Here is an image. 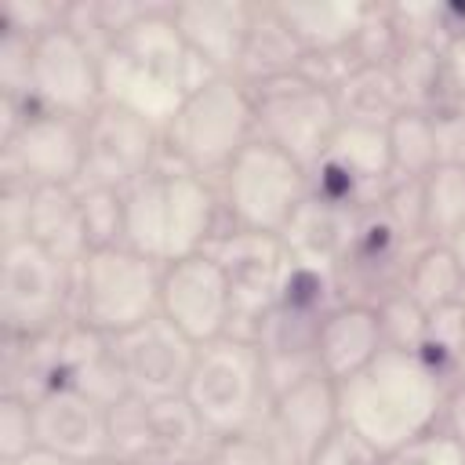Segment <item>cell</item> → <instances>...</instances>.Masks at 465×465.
<instances>
[{
    "mask_svg": "<svg viewBox=\"0 0 465 465\" xmlns=\"http://www.w3.org/2000/svg\"><path fill=\"white\" fill-rule=\"evenodd\" d=\"M461 450H465V385H450L447 389V400H443V414H440V425Z\"/></svg>",
    "mask_w": 465,
    "mask_h": 465,
    "instance_id": "7bdbcfd3",
    "label": "cell"
},
{
    "mask_svg": "<svg viewBox=\"0 0 465 465\" xmlns=\"http://www.w3.org/2000/svg\"><path fill=\"white\" fill-rule=\"evenodd\" d=\"M334 102L341 124H367V127H389L407 109L396 73L389 65H367V62H356L334 84Z\"/></svg>",
    "mask_w": 465,
    "mask_h": 465,
    "instance_id": "d4e9b609",
    "label": "cell"
},
{
    "mask_svg": "<svg viewBox=\"0 0 465 465\" xmlns=\"http://www.w3.org/2000/svg\"><path fill=\"white\" fill-rule=\"evenodd\" d=\"M458 381L465 385V345H461V363H458ZM458 381H454V385H458Z\"/></svg>",
    "mask_w": 465,
    "mask_h": 465,
    "instance_id": "c3c4849f",
    "label": "cell"
},
{
    "mask_svg": "<svg viewBox=\"0 0 465 465\" xmlns=\"http://www.w3.org/2000/svg\"><path fill=\"white\" fill-rule=\"evenodd\" d=\"M36 414V447L87 465L109 454V403L80 392V389H51L33 400Z\"/></svg>",
    "mask_w": 465,
    "mask_h": 465,
    "instance_id": "ffe728a7",
    "label": "cell"
},
{
    "mask_svg": "<svg viewBox=\"0 0 465 465\" xmlns=\"http://www.w3.org/2000/svg\"><path fill=\"white\" fill-rule=\"evenodd\" d=\"M65 265H80L91 251L76 185H40L29 200V236Z\"/></svg>",
    "mask_w": 465,
    "mask_h": 465,
    "instance_id": "cb8c5ba5",
    "label": "cell"
},
{
    "mask_svg": "<svg viewBox=\"0 0 465 465\" xmlns=\"http://www.w3.org/2000/svg\"><path fill=\"white\" fill-rule=\"evenodd\" d=\"M87 465H138V461L120 458V454H102V458H94V461H87Z\"/></svg>",
    "mask_w": 465,
    "mask_h": 465,
    "instance_id": "7dc6e473",
    "label": "cell"
},
{
    "mask_svg": "<svg viewBox=\"0 0 465 465\" xmlns=\"http://www.w3.org/2000/svg\"><path fill=\"white\" fill-rule=\"evenodd\" d=\"M440 163H465V94L447 91L429 105Z\"/></svg>",
    "mask_w": 465,
    "mask_h": 465,
    "instance_id": "d590c367",
    "label": "cell"
},
{
    "mask_svg": "<svg viewBox=\"0 0 465 465\" xmlns=\"http://www.w3.org/2000/svg\"><path fill=\"white\" fill-rule=\"evenodd\" d=\"M29 102L62 116L87 120L102 105L98 54L65 25H54L33 40Z\"/></svg>",
    "mask_w": 465,
    "mask_h": 465,
    "instance_id": "e0dca14e",
    "label": "cell"
},
{
    "mask_svg": "<svg viewBox=\"0 0 465 465\" xmlns=\"http://www.w3.org/2000/svg\"><path fill=\"white\" fill-rule=\"evenodd\" d=\"M0 174L29 189L80 185L84 120L29 105L22 124L0 142Z\"/></svg>",
    "mask_w": 465,
    "mask_h": 465,
    "instance_id": "30bf717a",
    "label": "cell"
},
{
    "mask_svg": "<svg viewBox=\"0 0 465 465\" xmlns=\"http://www.w3.org/2000/svg\"><path fill=\"white\" fill-rule=\"evenodd\" d=\"M334 385L341 425L378 454L400 450L432 432L447 400V385L418 360L414 349H381L367 367Z\"/></svg>",
    "mask_w": 465,
    "mask_h": 465,
    "instance_id": "6da1fadb",
    "label": "cell"
},
{
    "mask_svg": "<svg viewBox=\"0 0 465 465\" xmlns=\"http://www.w3.org/2000/svg\"><path fill=\"white\" fill-rule=\"evenodd\" d=\"M378 465H465V450L443 429H432V432L418 436L414 443L381 454Z\"/></svg>",
    "mask_w": 465,
    "mask_h": 465,
    "instance_id": "f35d334b",
    "label": "cell"
},
{
    "mask_svg": "<svg viewBox=\"0 0 465 465\" xmlns=\"http://www.w3.org/2000/svg\"><path fill=\"white\" fill-rule=\"evenodd\" d=\"M113 352H116V367H120L127 396H134L142 403L182 396L193 360H196V345L185 334H178L160 312L153 320L116 334Z\"/></svg>",
    "mask_w": 465,
    "mask_h": 465,
    "instance_id": "ac0fdd59",
    "label": "cell"
},
{
    "mask_svg": "<svg viewBox=\"0 0 465 465\" xmlns=\"http://www.w3.org/2000/svg\"><path fill=\"white\" fill-rule=\"evenodd\" d=\"M207 465H276L269 440L262 436V429H243V432H229V436H214L207 447Z\"/></svg>",
    "mask_w": 465,
    "mask_h": 465,
    "instance_id": "74e56055",
    "label": "cell"
},
{
    "mask_svg": "<svg viewBox=\"0 0 465 465\" xmlns=\"http://www.w3.org/2000/svg\"><path fill=\"white\" fill-rule=\"evenodd\" d=\"M461 345H465V302L432 309L425 320V334L418 341V360L450 389L458 381V363H461Z\"/></svg>",
    "mask_w": 465,
    "mask_h": 465,
    "instance_id": "4dcf8cb0",
    "label": "cell"
},
{
    "mask_svg": "<svg viewBox=\"0 0 465 465\" xmlns=\"http://www.w3.org/2000/svg\"><path fill=\"white\" fill-rule=\"evenodd\" d=\"M254 7L258 4H240V0H189V4H171L167 11L203 76L207 73L236 76L254 22Z\"/></svg>",
    "mask_w": 465,
    "mask_h": 465,
    "instance_id": "d6986e66",
    "label": "cell"
},
{
    "mask_svg": "<svg viewBox=\"0 0 465 465\" xmlns=\"http://www.w3.org/2000/svg\"><path fill=\"white\" fill-rule=\"evenodd\" d=\"M356 214L360 211L334 207V203H327V200H320V196L309 193V200L298 207V214L280 232L287 258L291 262H302V265H316V269H331L334 272L338 262H341V254H345V247H349Z\"/></svg>",
    "mask_w": 465,
    "mask_h": 465,
    "instance_id": "603a6c76",
    "label": "cell"
},
{
    "mask_svg": "<svg viewBox=\"0 0 465 465\" xmlns=\"http://www.w3.org/2000/svg\"><path fill=\"white\" fill-rule=\"evenodd\" d=\"M36 447V414L33 400L18 392H0V461L22 458Z\"/></svg>",
    "mask_w": 465,
    "mask_h": 465,
    "instance_id": "e575fe53",
    "label": "cell"
},
{
    "mask_svg": "<svg viewBox=\"0 0 465 465\" xmlns=\"http://www.w3.org/2000/svg\"><path fill=\"white\" fill-rule=\"evenodd\" d=\"M145 465H207L203 458H153Z\"/></svg>",
    "mask_w": 465,
    "mask_h": 465,
    "instance_id": "bcb514c9",
    "label": "cell"
},
{
    "mask_svg": "<svg viewBox=\"0 0 465 465\" xmlns=\"http://www.w3.org/2000/svg\"><path fill=\"white\" fill-rule=\"evenodd\" d=\"M73 320V265L33 240L0 247V323L11 338H40Z\"/></svg>",
    "mask_w": 465,
    "mask_h": 465,
    "instance_id": "9c48e42d",
    "label": "cell"
},
{
    "mask_svg": "<svg viewBox=\"0 0 465 465\" xmlns=\"http://www.w3.org/2000/svg\"><path fill=\"white\" fill-rule=\"evenodd\" d=\"M0 465H73V461H65V458H58V454H51V450H44V447H33L29 454L11 458V461H0Z\"/></svg>",
    "mask_w": 465,
    "mask_h": 465,
    "instance_id": "ee69618b",
    "label": "cell"
},
{
    "mask_svg": "<svg viewBox=\"0 0 465 465\" xmlns=\"http://www.w3.org/2000/svg\"><path fill=\"white\" fill-rule=\"evenodd\" d=\"M222 225L218 182L189 171L167 153L124 189V243L156 265L207 251Z\"/></svg>",
    "mask_w": 465,
    "mask_h": 465,
    "instance_id": "7a4b0ae2",
    "label": "cell"
},
{
    "mask_svg": "<svg viewBox=\"0 0 465 465\" xmlns=\"http://www.w3.org/2000/svg\"><path fill=\"white\" fill-rule=\"evenodd\" d=\"M287 29L302 44L305 58L349 54L371 15V4L360 0H312V4H276Z\"/></svg>",
    "mask_w": 465,
    "mask_h": 465,
    "instance_id": "7402d4cb",
    "label": "cell"
},
{
    "mask_svg": "<svg viewBox=\"0 0 465 465\" xmlns=\"http://www.w3.org/2000/svg\"><path fill=\"white\" fill-rule=\"evenodd\" d=\"M98 73L102 102L124 105L156 127H167L189 87L203 76L167 7H145L98 54Z\"/></svg>",
    "mask_w": 465,
    "mask_h": 465,
    "instance_id": "3957f363",
    "label": "cell"
},
{
    "mask_svg": "<svg viewBox=\"0 0 465 465\" xmlns=\"http://www.w3.org/2000/svg\"><path fill=\"white\" fill-rule=\"evenodd\" d=\"M76 193H80V211H84L91 251L124 243V189L76 185Z\"/></svg>",
    "mask_w": 465,
    "mask_h": 465,
    "instance_id": "1f68e13d",
    "label": "cell"
},
{
    "mask_svg": "<svg viewBox=\"0 0 465 465\" xmlns=\"http://www.w3.org/2000/svg\"><path fill=\"white\" fill-rule=\"evenodd\" d=\"M309 167L272 142L254 138L218 178L225 225L280 236L309 200Z\"/></svg>",
    "mask_w": 465,
    "mask_h": 465,
    "instance_id": "52a82bcc",
    "label": "cell"
},
{
    "mask_svg": "<svg viewBox=\"0 0 465 465\" xmlns=\"http://www.w3.org/2000/svg\"><path fill=\"white\" fill-rule=\"evenodd\" d=\"M258 429L269 440L276 465H312L320 447L341 429L338 385L316 371L276 389Z\"/></svg>",
    "mask_w": 465,
    "mask_h": 465,
    "instance_id": "4fadbf2b",
    "label": "cell"
},
{
    "mask_svg": "<svg viewBox=\"0 0 465 465\" xmlns=\"http://www.w3.org/2000/svg\"><path fill=\"white\" fill-rule=\"evenodd\" d=\"M163 156V127L145 116L102 102L84 120V174L80 185L127 189Z\"/></svg>",
    "mask_w": 465,
    "mask_h": 465,
    "instance_id": "5bb4252c",
    "label": "cell"
},
{
    "mask_svg": "<svg viewBox=\"0 0 465 465\" xmlns=\"http://www.w3.org/2000/svg\"><path fill=\"white\" fill-rule=\"evenodd\" d=\"M425 243H450L465 229V163H436L421 178Z\"/></svg>",
    "mask_w": 465,
    "mask_h": 465,
    "instance_id": "83f0119b",
    "label": "cell"
},
{
    "mask_svg": "<svg viewBox=\"0 0 465 465\" xmlns=\"http://www.w3.org/2000/svg\"><path fill=\"white\" fill-rule=\"evenodd\" d=\"M385 134H389L392 178H425V174L440 163L429 109L407 105V109L385 127Z\"/></svg>",
    "mask_w": 465,
    "mask_h": 465,
    "instance_id": "f546056e",
    "label": "cell"
},
{
    "mask_svg": "<svg viewBox=\"0 0 465 465\" xmlns=\"http://www.w3.org/2000/svg\"><path fill=\"white\" fill-rule=\"evenodd\" d=\"M302 62H305V51L294 40V33L287 29V22L276 11V4H258L236 76L251 87V84H262V80L294 73V69H302Z\"/></svg>",
    "mask_w": 465,
    "mask_h": 465,
    "instance_id": "484cf974",
    "label": "cell"
},
{
    "mask_svg": "<svg viewBox=\"0 0 465 465\" xmlns=\"http://www.w3.org/2000/svg\"><path fill=\"white\" fill-rule=\"evenodd\" d=\"M378 211L414 243H425V218H421V178H392V185L381 193Z\"/></svg>",
    "mask_w": 465,
    "mask_h": 465,
    "instance_id": "836d02e7",
    "label": "cell"
},
{
    "mask_svg": "<svg viewBox=\"0 0 465 465\" xmlns=\"http://www.w3.org/2000/svg\"><path fill=\"white\" fill-rule=\"evenodd\" d=\"M450 251H454V258H458V272H461V302H465V229L450 240Z\"/></svg>",
    "mask_w": 465,
    "mask_h": 465,
    "instance_id": "f6af8a7d",
    "label": "cell"
},
{
    "mask_svg": "<svg viewBox=\"0 0 465 465\" xmlns=\"http://www.w3.org/2000/svg\"><path fill=\"white\" fill-rule=\"evenodd\" d=\"M309 182H312V196L334 207L345 211L374 207L381 193L392 185V156H389L385 127L341 124L327 153L309 167Z\"/></svg>",
    "mask_w": 465,
    "mask_h": 465,
    "instance_id": "8fae6325",
    "label": "cell"
},
{
    "mask_svg": "<svg viewBox=\"0 0 465 465\" xmlns=\"http://www.w3.org/2000/svg\"><path fill=\"white\" fill-rule=\"evenodd\" d=\"M381 349H385V341H381V323H378V309L374 305L338 302L320 320L316 363H320V374H327L331 381H341V378L356 374Z\"/></svg>",
    "mask_w": 465,
    "mask_h": 465,
    "instance_id": "44dd1931",
    "label": "cell"
},
{
    "mask_svg": "<svg viewBox=\"0 0 465 465\" xmlns=\"http://www.w3.org/2000/svg\"><path fill=\"white\" fill-rule=\"evenodd\" d=\"M403 291L425 312L461 302V272H458V258H454L450 243H421L411 254Z\"/></svg>",
    "mask_w": 465,
    "mask_h": 465,
    "instance_id": "f1b7e54d",
    "label": "cell"
},
{
    "mask_svg": "<svg viewBox=\"0 0 465 465\" xmlns=\"http://www.w3.org/2000/svg\"><path fill=\"white\" fill-rule=\"evenodd\" d=\"M145 421H149V461L153 458H207V447L214 436L203 429V421L185 403V396L145 403Z\"/></svg>",
    "mask_w": 465,
    "mask_h": 465,
    "instance_id": "4316f807",
    "label": "cell"
},
{
    "mask_svg": "<svg viewBox=\"0 0 465 465\" xmlns=\"http://www.w3.org/2000/svg\"><path fill=\"white\" fill-rule=\"evenodd\" d=\"M378 323H381V341L385 349H418L421 334H425V320L429 312L400 287L389 298H381L378 305Z\"/></svg>",
    "mask_w": 465,
    "mask_h": 465,
    "instance_id": "d6a6232c",
    "label": "cell"
},
{
    "mask_svg": "<svg viewBox=\"0 0 465 465\" xmlns=\"http://www.w3.org/2000/svg\"><path fill=\"white\" fill-rule=\"evenodd\" d=\"M207 251L222 265L232 291V334L254 341V331L272 309L280 291V276L287 265L283 240L272 232L222 225L218 236L207 243Z\"/></svg>",
    "mask_w": 465,
    "mask_h": 465,
    "instance_id": "7c38bea8",
    "label": "cell"
},
{
    "mask_svg": "<svg viewBox=\"0 0 465 465\" xmlns=\"http://www.w3.org/2000/svg\"><path fill=\"white\" fill-rule=\"evenodd\" d=\"M378 450L371 443H363L356 432H349L345 425L320 447L316 461L312 465H378Z\"/></svg>",
    "mask_w": 465,
    "mask_h": 465,
    "instance_id": "b9f144b4",
    "label": "cell"
},
{
    "mask_svg": "<svg viewBox=\"0 0 465 465\" xmlns=\"http://www.w3.org/2000/svg\"><path fill=\"white\" fill-rule=\"evenodd\" d=\"M251 102L258 138L280 145L305 167H312L327 153L331 138L341 127L334 91L302 69L251 84Z\"/></svg>",
    "mask_w": 465,
    "mask_h": 465,
    "instance_id": "ba28073f",
    "label": "cell"
},
{
    "mask_svg": "<svg viewBox=\"0 0 465 465\" xmlns=\"http://www.w3.org/2000/svg\"><path fill=\"white\" fill-rule=\"evenodd\" d=\"M258 138L251 87L229 73L200 76L163 127V153L218 182L225 167Z\"/></svg>",
    "mask_w": 465,
    "mask_h": 465,
    "instance_id": "277c9868",
    "label": "cell"
},
{
    "mask_svg": "<svg viewBox=\"0 0 465 465\" xmlns=\"http://www.w3.org/2000/svg\"><path fill=\"white\" fill-rule=\"evenodd\" d=\"M65 4H44V0H0V29H18L25 36H40L54 25H62Z\"/></svg>",
    "mask_w": 465,
    "mask_h": 465,
    "instance_id": "ab89813d",
    "label": "cell"
},
{
    "mask_svg": "<svg viewBox=\"0 0 465 465\" xmlns=\"http://www.w3.org/2000/svg\"><path fill=\"white\" fill-rule=\"evenodd\" d=\"M160 272L153 258L127 243L87 251L73 269V320L116 338L160 312Z\"/></svg>",
    "mask_w": 465,
    "mask_h": 465,
    "instance_id": "8992f818",
    "label": "cell"
},
{
    "mask_svg": "<svg viewBox=\"0 0 465 465\" xmlns=\"http://www.w3.org/2000/svg\"><path fill=\"white\" fill-rule=\"evenodd\" d=\"M29 200L33 189L22 182H0V247L29 236Z\"/></svg>",
    "mask_w": 465,
    "mask_h": 465,
    "instance_id": "60d3db41",
    "label": "cell"
},
{
    "mask_svg": "<svg viewBox=\"0 0 465 465\" xmlns=\"http://www.w3.org/2000/svg\"><path fill=\"white\" fill-rule=\"evenodd\" d=\"M182 396L211 436L254 429L272 396L262 349L240 334L200 345Z\"/></svg>",
    "mask_w": 465,
    "mask_h": 465,
    "instance_id": "5b68a950",
    "label": "cell"
},
{
    "mask_svg": "<svg viewBox=\"0 0 465 465\" xmlns=\"http://www.w3.org/2000/svg\"><path fill=\"white\" fill-rule=\"evenodd\" d=\"M160 316L196 349L232 334V291L211 251L163 265Z\"/></svg>",
    "mask_w": 465,
    "mask_h": 465,
    "instance_id": "9a60e30c",
    "label": "cell"
},
{
    "mask_svg": "<svg viewBox=\"0 0 465 465\" xmlns=\"http://www.w3.org/2000/svg\"><path fill=\"white\" fill-rule=\"evenodd\" d=\"M418 247L374 207H363L356 214L349 247L334 269L338 283V302H360V305H378L392 291L403 287L411 254Z\"/></svg>",
    "mask_w": 465,
    "mask_h": 465,
    "instance_id": "2e32d148",
    "label": "cell"
},
{
    "mask_svg": "<svg viewBox=\"0 0 465 465\" xmlns=\"http://www.w3.org/2000/svg\"><path fill=\"white\" fill-rule=\"evenodd\" d=\"M33 40L18 29H0V98L29 102V73H33Z\"/></svg>",
    "mask_w": 465,
    "mask_h": 465,
    "instance_id": "8d00e7d4",
    "label": "cell"
}]
</instances>
